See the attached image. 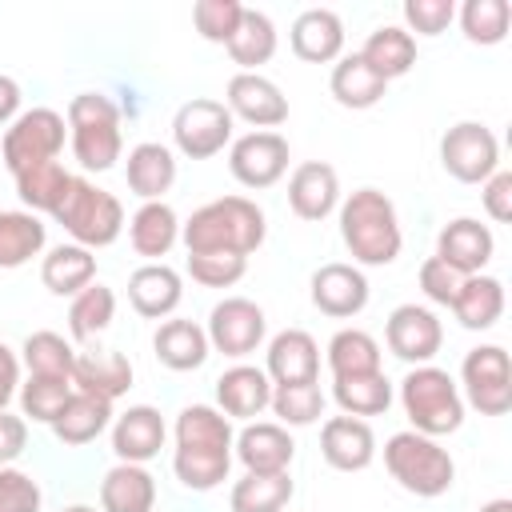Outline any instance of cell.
I'll return each mask as SVG.
<instances>
[{
    "label": "cell",
    "instance_id": "6da1fadb",
    "mask_svg": "<svg viewBox=\"0 0 512 512\" xmlns=\"http://www.w3.org/2000/svg\"><path fill=\"white\" fill-rule=\"evenodd\" d=\"M232 464V428L228 420L208 408V404H192L180 412L176 420V456L172 468L180 476L184 488L208 492L228 476Z\"/></svg>",
    "mask_w": 512,
    "mask_h": 512
},
{
    "label": "cell",
    "instance_id": "7a4b0ae2",
    "mask_svg": "<svg viewBox=\"0 0 512 512\" xmlns=\"http://www.w3.org/2000/svg\"><path fill=\"white\" fill-rule=\"evenodd\" d=\"M188 252H236L248 256L264 244V212L244 196H220L192 212L184 224Z\"/></svg>",
    "mask_w": 512,
    "mask_h": 512
},
{
    "label": "cell",
    "instance_id": "3957f363",
    "mask_svg": "<svg viewBox=\"0 0 512 512\" xmlns=\"http://www.w3.org/2000/svg\"><path fill=\"white\" fill-rule=\"evenodd\" d=\"M340 236L360 264H392L400 256V220L384 192L360 188L340 208Z\"/></svg>",
    "mask_w": 512,
    "mask_h": 512
},
{
    "label": "cell",
    "instance_id": "277c9868",
    "mask_svg": "<svg viewBox=\"0 0 512 512\" xmlns=\"http://www.w3.org/2000/svg\"><path fill=\"white\" fill-rule=\"evenodd\" d=\"M52 216L72 232V240H76L80 248H104V244H112V240L120 236V228H124V208H120V200H116L112 192L88 184L84 176H72V180H68V188H64L60 204L52 208Z\"/></svg>",
    "mask_w": 512,
    "mask_h": 512
},
{
    "label": "cell",
    "instance_id": "5b68a950",
    "mask_svg": "<svg viewBox=\"0 0 512 512\" xmlns=\"http://www.w3.org/2000/svg\"><path fill=\"white\" fill-rule=\"evenodd\" d=\"M400 400H404V412L412 420V432H420V436L456 432L464 420V404H460L452 376L444 368H432V364H420L404 376Z\"/></svg>",
    "mask_w": 512,
    "mask_h": 512
},
{
    "label": "cell",
    "instance_id": "8992f818",
    "mask_svg": "<svg viewBox=\"0 0 512 512\" xmlns=\"http://www.w3.org/2000/svg\"><path fill=\"white\" fill-rule=\"evenodd\" d=\"M384 464L392 480H400V488L416 496H440L452 488V476H456L452 456L432 436H420V432H396L384 444Z\"/></svg>",
    "mask_w": 512,
    "mask_h": 512
},
{
    "label": "cell",
    "instance_id": "52a82bcc",
    "mask_svg": "<svg viewBox=\"0 0 512 512\" xmlns=\"http://www.w3.org/2000/svg\"><path fill=\"white\" fill-rule=\"evenodd\" d=\"M72 152L88 172H104L120 160V112L108 96L80 92L68 104Z\"/></svg>",
    "mask_w": 512,
    "mask_h": 512
},
{
    "label": "cell",
    "instance_id": "ba28073f",
    "mask_svg": "<svg viewBox=\"0 0 512 512\" xmlns=\"http://www.w3.org/2000/svg\"><path fill=\"white\" fill-rule=\"evenodd\" d=\"M64 148V116L52 108H32L24 116L12 120V128L4 132V164L12 176H20L24 168H36L44 160H56Z\"/></svg>",
    "mask_w": 512,
    "mask_h": 512
},
{
    "label": "cell",
    "instance_id": "9c48e42d",
    "mask_svg": "<svg viewBox=\"0 0 512 512\" xmlns=\"http://www.w3.org/2000/svg\"><path fill=\"white\" fill-rule=\"evenodd\" d=\"M440 164L460 184H484L496 172V164H500V144H496V136L484 124L464 120V124H456V128L444 132V140H440Z\"/></svg>",
    "mask_w": 512,
    "mask_h": 512
},
{
    "label": "cell",
    "instance_id": "30bf717a",
    "mask_svg": "<svg viewBox=\"0 0 512 512\" xmlns=\"http://www.w3.org/2000/svg\"><path fill=\"white\" fill-rule=\"evenodd\" d=\"M464 388L472 408H480L484 416H504L512 408V364L508 352L496 344L472 348L464 356Z\"/></svg>",
    "mask_w": 512,
    "mask_h": 512
},
{
    "label": "cell",
    "instance_id": "8fae6325",
    "mask_svg": "<svg viewBox=\"0 0 512 512\" xmlns=\"http://www.w3.org/2000/svg\"><path fill=\"white\" fill-rule=\"evenodd\" d=\"M172 136H176V148L192 160H208L216 156L228 136H232V112L228 104L220 100H188L176 120H172Z\"/></svg>",
    "mask_w": 512,
    "mask_h": 512
},
{
    "label": "cell",
    "instance_id": "7c38bea8",
    "mask_svg": "<svg viewBox=\"0 0 512 512\" xmlns=\"http://www.w3.org/2000/svg\"><path fill=\"white\" fill-rule=\"evenodd\" d=\"M228 168L244 188H272L288 168V140L280 132H248L232 144Z\"/></svg>",
    "mask_w": 512,
    "mask_h": 512
},
{
    "label": "cell",
    "instance_id": "4fadbf2b",
    "mask_svg": "<svg viewBox=\"0 0 512 512\" xmlns=\"http://www.w3.org/2000/svg\"><path fill=\"white\" fill-rule=\"evenodd\" d=\"M264 340V312L244 296H228L208 316V344L224 356H248Z\"/></svg>",
    "mask_w": 512,
    "mask_h": 512
},
{
    "label": "cell",
    "instance_id": "5bb4252c",
    "mask_svg": "<svg viewBox=\"0 0 512 512\" xmlns=\"http://www.w3.org/2000/svg\"><path fill=\"white\" fill-rule=\"evenodd\" d=\"M384 336H388V348L408 364H428L440 352V340H444L440 320L420 304H400L388 316Z\"/></svg>",
    "mask_w": 512,
    "mask_h": 512
},
{
    "label": "cell",
    "instance_id": "9a60e30c",
    "mask_svg": "<svg viewBox=\"0 0 512 512\" xmlns=\"http://www.w3.org/2000/svg\"><path fill=\"white\" fill-rule=\"evenodd\" d=\"M228 112L244 116L256 128H276V124L288 120V100H284V92L268 76H260V72H236L228 80Z\"/></svg>",
    "mask_w": 512,
    "mask_h": 512
},
{
    "label": "cell",
    "instance_id": "2e32d148",
    "mask_svg": "<svg viewBox=\"0 0 512 512\" xmlns=\"http://www.w3.org/2000/svg\"><path fill=\"white\" fill-rule=\"evenodd\" d=\"M312 304L324 316H356L368 304V280L352 264H324L312 272Z\"/></svg>",
    "mask_w": 512,
    "mask_h": 512
},
{
    "label": "cell",
    "instance_id": "e0dca14e",
    "mask_svg": "<svg viewBox=\"0 0 512 512\" xmlns=\"http://www.w3.org/2000/svg\"><path fill=\"white\" fill-rule=\"evenodd\" d=\"M340 200L336 168L324 160H304L288 180V204L300 220H324Z\"/></svg>",
    "mask_w": 512,
    "mask_h": 512
},
{
    "label": "cell",
    "instance_id": "ac0fdd59",
    "mask_svg": "<svg viewBox=\"0 0 512 512\" xmlns=\"http://www.w3.org/2000/svg\"><path fill=\"white\" fill-rule=\"evenodd\" d=\"M320 452L332 468L340 472H360L372 464L376 456V440H372V428L356 416H332L324 420V432H320Z\"/></svg>",
    "mask_w": 512,
    "mask_h": 512
},
{
    "label": "cell",
    "instance_id": "d6986e66",
    "mask_svg": "<svg viewBox=\"0 0 512 512\" xmlns=\"http://www.w3.org/2000/svg\"><path fill=\"white\" fill-rule=\"evenodd\" d=\"M436 256H440L452 272H460V276H476V272L492 260V232H488L480 220L460 216V220H452V224L440 232V240H436Z\"/></svg>",
    "mask_w": 512,
    "mask_h": 512
},
{
    "label": "cell",
    "instance_id": "ffe728a7",
    "mask_svg": "<svg viewBox=\"0 0 512 512\" xmlns=\"http://www.w3.org/2000/svg\"><path fill=\"white\" fill-rule=\"evenodd\" d=\"M320 348L304 328H288L268 344V376L276 384H316Z\"/></svg>",
    "mask_w": 512,
    "mask_h": 512
},
{
    "label": "cell",
    "instance_id": "44dd1931",
    "mask_svg": "<svg viewBox=\"0 0 512 512\" xmlns=\"http://www.w3.org/2000/svg\"><path fill=\"white\" fill-rule=\"evenodd\" d=\"M164 448V420L156 408L136 404L128 408L116 428H112V452L120 456V464H144Z\"/></svg>",
    "mask_w": 512,
    "mask_h": 512
},
{
    "label": "cell",
    "instance_id": "7402d4cb",
    "mask_svg": "<svg viewBox=\"0 0 512 512\" xmlns=\"http://www.w3.org/2000/svg\"><path fill=\"white\" fill-rule=\"evenodd\" d=\"M344 48V24L332 8H308L292 24V52L308 64H328Z\"/></svg>",
    "mask_w": 512,
    "mask_h": 512
},
{
    "label": "cell",
    "instance_id": "603a6c76",
    "mask_svg": "<svg viewBox=\"0 0 512 512\" xmlns=\"http://www.w3.org/2000/svg\"><path fill=\"white\" fill-rule=\"evenodd\" d=\"M72 384L76 392L100 396V400H116L132 388V364L120 352H84L72 364Z\"/></svg>",
    "mask_w": 512,
    "mask_h": 512
},
{
    "label": "cell",
    "instance_id": "cb8c5ba5",
    "mask_svg": "<svg viewBox=\"0 0 512 512\" xmlns=\"http://www.w3.org/2000/svg\"><path fill=\"white\" fill-rule=\"evenodd\" d=\"M184 288H180V276L168 268V264H144L128 276V300L140 316L148 320H160L168 316L176 304H180Z\"/></svg>",
    "mask_w": 512,
    "mask_h": 512
},
{
    "label": "cell",
    "instance_id": "d4e9b609",
    "mask_svg": "<svg viewBox=\"0 0 512 512\" xmlns=\"http://www.w3.org/2000/svg\"><path fill=\"white\" fill-rule=\"evenodd\" d=\"M216 400H220V408H224L228 416H240V420L260 416V412L268 408V400H272L268 372L248 368V364L228 368V372L216 380Z\"/></svg>",
    "mask_w": 512,
    "mask_h": 512
},
{
    "label": "cell",
    "instance_id": "484cf974",
    "mask_svg": "<svg viewBox=\"0 0 512 512\" xmlns=\"http://www.w3.org/2000/svg\"><path fill=\"white\" fill-rule=\"evenodd\" d=\"M292 452L296 444L280 424H248L236 440V456L248 472H288Z\"/></svg>",
    "mask_w": 512,
    "mask_h": 512
},
{
    "label": "cell",
    "instance_id": "4316f807",
    "mask_svg": "<svg viewBox=\"0 0 512 512\" xmlns=\"http://www.w3.org/2000/svg\"><path fill=\"white\" fill-rule=\"evenodd\" d=\"M464 328H492L504 312V284L496 276H464L456 288V300L448 304Z\"/></svg>",
    "mask_w": 512,
    "mask_h": 512
},
{
    "label": "cell",
    "instance_id": "83f0119b",
    "mask_svg": "<svg viewBox=\"0 0 512 512\" xmlns=\"http://www.w3.org/2000/svg\"><path fill=\"white\" fill-rule=\"evenodd\" d=\"M152 348H156L160 364H168L172 372H192L208 360V332L192 320H164Z\"/></svg>",
    "mask_w": 512,
    "mask_h": 512
},
{
    "label": "cell",
    "instance_id": "f1b7e54d",
    "mask_svg": "<svg viewBox=\"0 0 512 512\" xmlns=\"http://www.w3.org/2000/svg\"><path fill=\"white\" fill-rule=\"evenodd\" d=\"M176 180V160L164 144H136L128 152V188L148 204V200H160Z\"/></svg>",
    "mask_w": 512,
    "mask_h": 512
},
{
    "label": "cell",
    "instance_id": "f546056e",
    "mask_svg": "<svg viewBox=\"0 0 512 512\" xmlns=\"http://www.w3.org/2000/svg\"><path fill=\"white\" fill-rule=\"evenodd\" d=\"M92 276H96V256H92L88 248H80V244H60V248H52V252L44 256V264H40V280H44V288L56 292V296H76V292H84V288L92 284Z\"/></svg>",
    "mask_w": 512,
    "mask_h": 512
},
{
    "label": "cell",
    "instance_id": "4dcf8cb0",
    "mask_svg": "<svg viewBox=\"0 0 512 512\" xmlns=\"http://www.w3.org/2000/svg\"><path fill=\"white\" fill-rule=\"evenodd\" d=\"M104 512H152L156 504V480L140 464H116L100 484Z\"/></svg>",
    "mask_w": 512,
    "mask_h": 512
},
{
    "label": "cell",
    "instance_id": "1f68e13d",
    "mask_svg": "<svg viewBox=\"0 0 512 512\" xmlns=\"http://www.w3.org/2000/svg\"><path fill=\"white\" fill-rule=\"evenodd\" d=\"M360 60H364V64H368V68L388 84V80L404 76V72L416 64V40H412L404 28L384 24V28H376V32L364 40Z\"/></svg>",
    "mask_w": 512,
    "mask_h": 512
},
{
    "label": "cell",
    "instance_id": "d6a6232c",
    "mask_svg": "<svg viewBox=\"0 0 512 512\" xmlns=\"http://www.w3.org/2000/svg\"><path fill=\"white\" fill-rule=\"evenodd\" d=\"M108 416H112V400H100V396H88V392H72L68 404L60 408V416L52 420V432L64 444H88L108 428Z\"/></svg>",
    "mask_w": 512,
    "mask_h": 512
},
{
    "label": "cell",
    "instance_id": "836d02e7",
    "mask_svg": "<svg viewBox=\"0 0 512 512\" xmlns=\"http://www.w3.org/2000/svg\"><path fill=\"white\" fill-rule=\"evenodd\" d=\"M128 236H132V248L140 256H164L176 244V236H180L176 212L164 200H148V204L136 208V216L128 224Z\"/></svg>",
    "mask_w": 512,
    "mask_h": 512
},
{
    "label": "cell",
    "instance_id": "e575fe53",
    "mask_svg": "<svg viewBox=\"0 0 512 512\" xmlns=\"http://www.w3.org/2000/svg\"><path fill=\"white\" fill-rule=\"evenodd\" d=\"M292 500V476L288 472H248L232 488V512H280Z\"/></svg>",
    "mask_w": 512,
    "mask_h": 512
},
{
    "label": "cell",
    "instance_id": "d590c367",
    "mask_svg": "<svg viewBox=\"0 0 512 512\" xmlns=\"http://www.w3.org/2000/svg\"><path fill=\"white\" fill-rule=\"evenodd\" d=\"M228 52H232V60L244 72H252L256 64L272 60V52H276V28H272V20L264 12H256V8H244L240 24H236V32L228 40Z\"/></svg>",
    "mask_w": 512,
    "mask_h": 512
},
{
    "label": "cell",
    "instance_id": "8d00e7d4",
    "mask_svg": "<svg viewBox=\"0 0 512 512\" xmlns=\"http://www.w3.org/2000/svg\"><path fill=\"white\" fill-rule=\"evenodd\" d=\"M384 80L360 60V52L344 56L336 68H332V96L344 104V108H372L380 96H384Z\"/></svg>",
    "mask_w": 512,
    "mask_h": 512
},
{
    "label": "cell",
    "instance_id": "74e56055",
    "mask_svg": "<svg viewBox=\"0 0 512 512\" xmlns=\"http://www.w3.org/2000/svg\"><path fill=\"white\" fill-rule=\"evenodd\" d=\"M336 404L348 416H380L392 404V384L384 372H364V376H340L332 388Z\"/></svg>",
    "mask_w": 512,
    "mask_h": 512
},
{
    "label": "cell",
    "instance_id": "f35d334b",
    "mask_svg": "<svg viewBox=\"0 0 512 512\" xmlns=\"http://www.w3.org/2000/svg\"><path fill=\"white\" fill-rule=\"evenodd\" d=\"M328 368L332 376H364V372H380V348L368 332L360 328H344L328 340Z\"/></svg>",
    "mask_w": 512,
    "mask_h": 512
},
{
    "label": "cell",
    "instance_id": "ab89813d",
    "mask_svg": "<svg viewBox=\"0 0 512 512\" xmlns=\"http://www.w3.org/2000/svg\"><path fill=\"white\" fill-rule=\"evenodd\" d=\"M44 248V224L32 212H0V268H20Z\"/></svg>",
    "mask_w": 512,
    "mask_h": 512
},
{
    "label": "cell",
    "instance_id": "60d3db41",
    "mask_svg": "<svg viewBox=\"0 0 512 512\" xmlns=\"http://www.w3.org/2000/svg\"><path fill=\"white\" fill-rule=\"evenodd\" d=\"M112 312H116V296L112 288L104 284H88L84 292L72 296V308H68V328L76 340H92L96 332H104L112 324Z\"/></svg>",
    "mask_w": 512,
    "mask_h": 512
},
{
    "label": "cell",
    "instance_id": "b9f144b4",
    "mask_svg": "<svg viewBox=\"0 0 512 512\" xmlns=\"http://www.w3.org/2000/svg\"><path fill=\"white\" fill-rule=\"evenodd\" d=\"M68 180H72V176H68L56 160H44V164L24 168V172L16 176V192H20V200H24L28 208L52 212V208L60 204V196H64V188H68Z\"/></svg>",
    "mask_w": 512,
    "mask_h": 512
},
{
    "label": "cell",
    "instance_id": "7bdbcfd3",
    "mask_svg": "<svg viewBox=\"0 0 512 512\" xmlns=\"http://www.w3.org/2000/svg\"><path fill=\"white\" fill-rule=\"evenodd\" d=\"M24 364L32 376H68L72 380L76 352L60 332H32L24 340Z\"/></svg>",
    "mask_w": 512,
    "mask_h": 512
},
{
    "label": "cell",
    "instance_id": "ee69618b",
    "mask_svg": "<svg viewBox=\"0 0 512 512\" xmlns=\"http://www.w3.org/2000/svg\"><path fill=\"white\" fill-rule=\"evenodd\" d=\"M508 20H512L508 0H468L460 8V24L472 44H500L508 36Z\"/></svg>",
    "mask_w": 512,
    "mask_h": 512
},
{
    "label": "cell",
    "instance_id": "f6af8a7d",
    "mask_svg": "<svg viewBox=\"0 0 512 512\" xmlns=\"http://www.w3.org/2000/svg\"><path fill=\"white\" fill-rule=\"evenodd\" d=\"M68 396H72V380L68 376H28V384L20 388L24 416H32L40 424H52L60 416V408L68 404Z\"/></svg>",
    "mask_w": 512,
    "mask_h": 512
},
{
    "label": "cell",
    "instance_id": "bcb514c9",
    "mask_svg": "<svg viewBox=\"0 0 512 512\" xmlns=\"http://www.w3.org/2000/svg\"><path fill=\"white\" fill-rule=\"evenodd\" d=\"M268 404L276 408V416L284 424H296V428L324 416V392L316 384H276Z\"/></svg>",
    "mask_w": 512,
    "mask_h": 512
},
{
    "label": "cell",
    "instance_id": "7dc6e473",
    "mask_svg": "<svg viewBox=\"0 0 512 512\" xmlns=\"http://www.w3.org/2000/svg\"><path fill=\"white\" fill-rule=\"evenodd\" d=\"M248 268V256L236 252H188V272L204 288H232Z\"/></svg>",
    "mask_w": 512,
    "mask_h": 512
},
{
    "label": "cell",
    "instance_id": "c3c4849f",
    "mask_svg": "<svg viewBox=\"0 0 512 512\" xmlns=\"http://www.w3.org/2000/svg\"><path fill=\"white\" fill-rule=\"evenodd\" d=\"M240 16H244V4L240 0H200L192 8L196 32L204 40H212V44H228L232 32H236V24H240Z\"/></svg>",
    "mask_w": 512,
    "mask_h": 512
},
{
    "label": "cell",
    "instance_id": "681fc988",
    "mask_svg": "<svg viewBox=\"0 0 512 512\" xmlns=\"http://www.w3.org/2000/svg\"><path fill=\"white\" fill-rule=\"evenodd\" d=\"M0 512H40V488L28 472L0 468Z\"/></svg>",
    "mask_w": 512,
    "mask_h": 512
},
{
    "label": "cell",
    "instance_id": "f907efd6",
    "mask_svg": "<svg viewBox=\"0 0 512 512\" xmlns=\"http://www.w3.org/2000/svg\"><path fill=\"white\" fill-rule=\"evenodd\" d=\"M456 8L452 0H408L404 4V20L420 32V36H440L448 24H452Z\"/></svg>",
    "mask_w": 512,
    "mask_h": 512
},
{
    "label": "cell",
    "instance_id": "816d5d0a",
    "mask_svg": "<svg viewBox=\"0 0 512 512\" xmlns=\"http://www.w3.org/2000/svg\"><path fill=\"white\" fill-rule=\"evenodd\" d=\"M460 272H452L440 256H428L424 264H420V288H424V296L428 300H436V304H452L456 300V288H460Z\"/></svg>",
    "mask_w": 512,
    "mask_h": 512
},
{
    "label": "cell",
    "instance_id": "f5cc1de1",
    "mask_svg": "<svg viewBox=\"0 0 512 512\" xmlns=\"http://www.w3.org/2000/svg\"><path fill=\"white\" fill-rule=\"evenodd\" d=\"M484 208L496 224L512 220V172H492L484 180Z\"/></svg>",
    "mask_w": 512,
    "mask_h": 512
},
{
    "label": "cell",
    "instance_id": "db71d44e",
    "mask_svg": "<svg viewBox=\"0 0 512 512\" xmlns=\"http://www.w3.org/2000/svg\"><path fill=\"white\" fill-rule=\"evenodd\" d=\"M24 444H28V428H24V420L0 412V464L16 460V456L24 452Z\"/></svg>",
    "mask_w": 512,
    "mask_h": 512
},
{
    "label": "cell",
    "instance_id": "11a10c76",
    "mask_svg": "<svg viewBox=\"0 0 512 512\" xmlns=\"http://www.w3.org/2000/svg\"><path fill=\"white\" fill-rule=\"evenodd\" d=\"M16 384H20V364H16L12 348H8V344H0V412H4V404L12 400Z\"/></svg>",
    "mask_w": 512,
    "mask_h": 512
},
{
    "label": "cell",
    "instance_id": "9f6ffc18",
    "mask_svg": "<svg viewBox=\"0 0 512 512\" xmlns=\"http://www.w3.org/2000/svg\"><path fill=\"white\" fill-rule=\"evenodd\" d=\"M20 108V84L12 76H0V124H8Z\"/></svg>",
    "mask_w": 512,
    "mask_h": 512
},
{
    "label": "cell",
    "instance_id": "6f0895ef",
    "mask_svg": "<svg viewBox=\"0 0 512 512\" xmlns=\"http://www.w3.org/2000/svg\"><path fill=\"white\" fill-rule=\"evenodd\" d=\"M480 512H512V500H488Z\"/></svg>",
    "mask_w": 512,
    "mask_h": 512
},
{
    "label": "cell",
    "instance_id": "680465c9",
    "mask_svg": "<svg viewBox=\"0 0 512 512\" xmlns=\"http://www.w3.org/2000/svg\"><path fill=\"white\" fill-rule=\"evenodd\" d=\"M68 512H92V508H84V504H76V508H68Z\"/></svg>",
    "mask_w": 512,
    "mask_h": 512
}]
</instances>
